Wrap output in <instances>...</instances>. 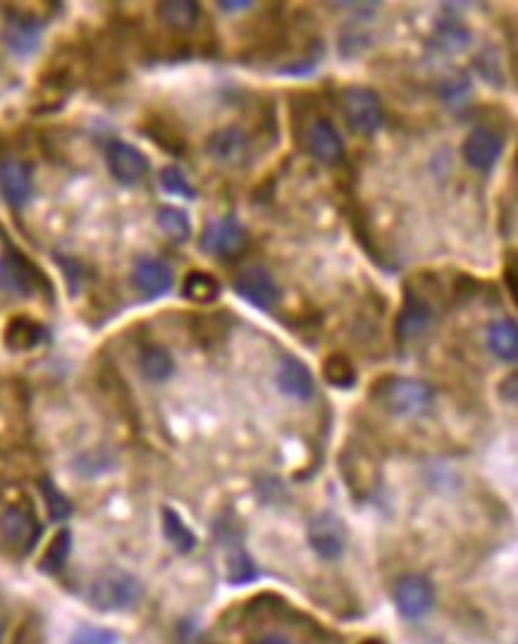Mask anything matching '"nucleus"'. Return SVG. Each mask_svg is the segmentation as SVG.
I'll return each mask as SVG.
<instances>
[{
    "label": "nucleus",
    "instance_id": "1",
    "mask_svg": "<svg viewBox=\"0 0 518 644\" xmlns=\"http://www.w3.org/2000/svg\"><path fill=\"white\" fill-rule=\"evenodd\" d=\"M143 585L137 576L120 568H108L91 580L86 601L100 613H122L139 607Z\"/></svg>",
    "mask_w": 518,
    "mask_h": 644
},
{
    "label": "nucleus",
    "instance_id": "2",
    "mask_svg": "<svg viewBox=\"0 0 518 644\" xmlns=\"http://www.w3.org/2000/svg\"><path fill=\"white\" fill-rule=\"evenodd\" d=\"M0 290L20 298H32L39 294L53 296L51 280L43 275V270L32 258H26L12 243H6L3 253H0Z\"/></svg>",
    "mask_w": 518,
    "mask_h": 644
},
{
    "label": "nucleus",
    "instance_id": "3",
    "mask_svg": "<svg viewBox=\"0 0 518 644\" xmlns=\"http://www.w3.org/2000/svg\"><path fill=\"white\" fill-rule=\"evenodd\" d=\"M370 394L376 396L380 404L399 415V418H413V415H421L433 404V390L423 380L413 378H385L376 386H373Z\"/></svg>",
    "mask_w": 518,
    "mask_h": 644
},
{
    "label": "nucleus",
    "instance_id": "4",
    "mask_svg": "<svg viewBox=\"0 0 518 644\" xmlns=\"http://www.w3.org/2000/svg\"><path fill=\"white\" fill-rule=\"evenodd\" d=\"M344 122L358 137H373L385 122V108L370 86H347L339 96Z\"/></svg>",
    "mask_w": 518,
    "mask_h": 644
},
{
    "label": "nucleus",
    "instance_id": "5",
    "mask_svg": "<svg viewBox=\"0 0 518 644\" xmlns=\"http://www.w3.org/2000/svg\"><path fill=\"white\" fill-rule=\"evenodd\" d=\"M198 247L213 258L229 261V258H237L249 249V232L237 215H225V218L206 225Z\"/></svg>",
    "mask_w": 518,
    "mask_h": 644
},
{
    "label": "nucleus",
    "instance_id": "6",
    "mask_svg": "<svg viewBox=\"0 0 518 644\" xmlns=\"http://www.w3.org/2000/svg\"><path fill=\"white\" fill-rule=\"evenodd\" d=\"M309 544L311 549L325 561H335L347 549L349 533L347 525L335 513H319L309 521Z\"/></svg>",
    "mask_w": 518,
    "mask_h": 644
},
{
    "label": "nucleus",
    "instance_id": "7",
    "mask_svg": "<svg viewBox=\"0 0 518 644\" xmlns=\"http://www.w3.org/2000/svg\"><path fill=\"white\" fill-rule=\"evenodd\" d=\"M235 292L258 310L276 308L282 298L280 284L272 277V272L261 265L241 270L235 280Z\"/></svg>",
    "mask_w": 518,
    "mask_h": 644
},
{
    "label": "nucleus",
    "instance_id": "8",
    "mask_svg": "<svg viewBox=\"0 0 518 644\" xmlns=\"http://www.w3.org/2000/svg\"><path fill=\"white\" fill-rule=\"evenodd\" d=\"M392 599L397 611L409 621H419L423 615L433 609V585H430L423 576H404L397 580Z\"/></svg>",
    "mask_w": 518,
    "mask_h": 644
},
{
    "label": "nucleus",
    "instance_id": "9",
    "mask_svg": "<svg viewBox=\"0 0 518 644\" xmlns=\"http://www.w3.org/2000/svg\"><path fill=\"white\" fill-rule=\"evenodd\" d=\"M433 306L428 304V298L421 296L411 286L404 290V301H401V308L397 313V323H395V335L399 341H411L416 337H421L425 329L433 325Z\"/></svg>",
    "mask_w": 518,
    "mask_h": 644
},
{
    "label": "nucleus",
    "instance_id": "10",
    "mask_svg": "<svg viewBox=\"0 0 518 644\" xmlns=\"http://www.w3.org/2000/svg\"><path fill=\"white\" fill-rule=\"evenodd\" d=\"M505 153V137L490 127H476L464 141V161L476 172H490Z\"/></svg>",
    "mask_w": 518,
    "mask_h": 644
},
{
    "label": "nucleus",
    "instance_id": "11",
    "mask_svg": "<svg viewBox=\"0 0 518 644\" xmlns=\"http://www.w3.org/2000/svg\"><path fill=\"white\" fill-rule=\"evenodd\" d=\"M106 163L110 175L120 184H137L149 172V157L127 141H110L106 149Z\"/></svg>",
    "mask_w": 518,
    "mask_h": 644
},
{
    "label": "nucleus",
    "instance_id": "12",
    "mask_svg": "<svg viewBox=\"0 0 518 644\" xmlns=\"http://www.w3.org/2000/svg\"><path fill=\"white\" fill-rule=\"evenodd\" d=\"M304 149L315 157V161L337 165L344 157V139L333 122L327 118H319L313 120L304 132Z\"/></svg>",
    "mask_w": 518,
    "mask_h": 644
},
{
    "label": "nucleus",
    "instance_id": "13",
    "mask_svg": "<svg viewBox=\"0 0 518 644\" xmlns=\"http://www.w3.org/2000/svg\"><path fill=\"white\" fill-rule=\"evenodd\" d=\"M206 151L218 165L237 167L249 161L251 143L241 127H223L208 139Z\"/></svg>",
    "mask_w": 518,
    "mask_h": 644
},
{
    "label": "nucleus",
    "instance_id": "14",
    "mask_svg": "<svg viewBox=\"0 0 518 644\" xmlns=\"http://www.w3.org/2000/svg\"><path fill=\"white\" fill-rule=\"evenodd\" d=\"M0 535L10 544V547L20 552H32L41 535V525L29 511L12 506L0 515Z\"/></svg>",
    "mask_w": 518,
    "mask_h": 644
},
{
    "label": "nucleus",
    "instance_id": "15",
    "mask_svg": "<svg viewBox=\"0 0 518 644\" xmlns=\"http://www.w3.org/2000/svg\"><path fill=\"white\" fill-rule=\"evenodd\" d=\"M48 341V329L32 315H14L3 329V343L12 353H29Z\"/></svg>",
    "mask_w": 518,
    "mask_h": 644
},
{
    "label": "nucleus",
    "instance_id": "16",
    "mask_svg": "<svg viewBox=\"0 0 518 644\" xmlns=\"http://www.w3.org/2000/svg\"><path fill=\"white\" fill-rule=\"evenodd\" d=\"M0 194L12 208H24L34 194V172L22 161L0 165Z\"/></svg>",
    "mask_w": 518,
    "mask_h": 644
},
{
    "label": "nucleus",
    "instance_id": "17",
    "mask_svg": "<svg viewBox=\"0 0 518 644\" xmlns=\"http://www.w3.org/2000/svg\"><path fill=\"white\" fill-rule=\"evenodd\" d=\"M172 282H175L172 270L163 261H155V258H143V261H139L132 270L134 290L147 301L161 298L163 294H168Z\"/></svg>",
    "mask_w": 518,
    "mask_h": 644
},
{
    "label": "nucleus",
    "instance_id": "18",
    "mask_svg": "<svg viewBox=\"0 0 518 644\" xmlns=\"http://www.w3.org/2000/svg\"><path fill=\"white\" fill-rule=\"evenodd\" d=\"M278 386L284 396L311 401L315 396V380L311 368L294 356H287L278 368Z\"/></svg>",
    "mask_w": 518,
    "mask_h": 644
},
{
    "label": "nucleus",
    "instance_id": "19",
    "mask_svg": "<svg viewBox=\"0 0 518 644\" xmlns=\"http://www.w3.org/2000/svg\"><path fill=\"white\" fill-rule=\"evenodd\" d=\"M41 29L43 24L34 14H12L3 34L6 46L18 55L34 53L41 43Z\"/></svg>",
    "mask_w": 518,
    "mask_h": 644
},
{
    "label": "nucleus",
    "instance_id": "20",
    "mask_svg": "<svg viewBox=\"0 0 518 644\" xmlns=\"http://www.w3.org/2000/svg\"><path fill=\"white\" fill-rule=\"evenodd\" d=\"M220 294H223V286L218 277L211 275V272L206 270H190L182 280V296L186 301H192V304H198V306L215 304V301L220 298Z\"/></svg>",
    "mask_w": 518,
    "mask_h": 644
},
{
    "label": "nucleus",
    "instance_id": "21",
    "mask_svg": "<svg viewBox=\"0 0 518 644\" xmlns=\"http://www.w3.org/2000/svg\"><path fill=\"white\" fill-rule=\"evenodd\" d=\"M487 347L490 351L501 358V361L514 363L518 356V329L511 318L495 320L487 327Z\"/></svg>",
    "mask_w": 518,
    "mask_h": 644
},
{
    "label": "nucleus",
    "instance_id": "22",
    "mask_svg": "<svg viewBox=\"0 0 518 644\" xmlns=\"http://www.w3.org/2000/svg\"><path fill=\"white\" fill-rule=\"evenodd\" d=\"M158 18L175 32H190L201 20V8L192 0H168V3H158Z\"/></svg>",
    "mask_w": 518,
    "mask_h": 644
},
{
    "label": "nucleus",
    "instance_id": "23",
    "mask_svg": "<svg viewBox=\"0 0 518 644\" xmlns=\"http://www.w3.org/2000/svg\"><path fill=\"white\" fill-rule=\"evenodd\" d=\"M139 370L149 382H165L172 378V372H175V361H172L168 349L149 347L139 356Z\"/></svg>",
    "mask_w": 518,
    "mask_h": 644
},
{
    "label": "nucleus",
    "instance_id": "24",
    "mask_svg": "<svg viewBox=\"0 0 518 644\" xmlns=\"http://www.w3.org/2000/svg\"><path fill=\"white\" fill-rule=\"evenodd\" d=\"M356 365L347 353H330L323 361V378L337 390H352L356 384Z\"/></svg>",
    "mask_w": 518,
    "mask_h": 644
},
{
    "label": "nucleus",
    "instance_id": "25",
    "mask_svg": "<svg viewBox=\"0 0 518 644\" xmlns=\"http://www.w3.org/2000/svg\"><path fill=\"white\" fill-rule=\"evenodd\" d=\"M161 519H163V533L172 547H175L180 554H190L196 547V537L190 530V525L182 521V515L175 509L165 506Z\"/></svg>",
    "mask_w": 518,
    "mask_h": 644
},
{
    "label": "nucleus",
    "instance_id": "26",
    "mask_svg": "<svg viewBox=\"0 0 518 644\" xmlns=\"http://www.w3.org/2000/svg\"><path fill=\"white\" fill-rule=\"evenodd\" d=\"M158 227H161V232L175 243H184L192 237L190 215L175 206H163L158 210Z\"/></svg>",
    "mask_w": 518,
    "mask_h": 644
},
{
    "label": "nucleus",
    "instance_id": "27",
    "mask_svg": "<svg viewBox=\"0 0 518 644\" xmlns=\"http://www.w3.org/2000/svg\"><path fill=\"white\" fill-rule=\"evenodd\" d=\"M69 549H72V533L67 527L57 530L55 537L48 544L46 554H43V558H41V564H39L41 570L61 572L63 566L67 564V558H69Z\"/></svg>",
    "mask_w": 518,
    "mask_h": 644
},
{
    "label": "nucleus",
    "instance_id": "28",
    "mask_svg": "<svg viewBox=\"0 0 518 644\" xmlns=\"http://www.w3.org/2000/svg\"><path fill=\"white\" fill-rule=\"evenodd\" d=\"M143 132H147L158 143V146H163L168 153H172V155H184L186 141L180 134V129H172L163 120H151L147 124V129H143Z\"/></svg>",
    "mask_w": 518,
    "mask_h": 644
},
{
    "label": "nucleus",
    "instance_id": "29",
    "mask_svg": "<svg viewBox=\"0 0 518 644\" xmlns=\"http://www.w3.org/2000/svg\"><path fill=\"white\" fill-rule=\"evenodd\" d=\"M41 494H43V499H46V506H48V513H51L53 521H65L67 515L72 513L69 499L61 490H57L51 478L41 480Z\"/></svg>",
    "mask_w": 518,
    "mask_h": 644
},
{
    "label": "nucleus",
    "instance_id": "30",
    "mask_svg": "<svg viewBox=\"0 0 518 644\" xmlns=\"http://www.w3.org/2000/svg\"><path fill=\"white\" fill-rule=\"evenodd\" d=\"M161 184H163V189L172 196H180V198H194L196 196L192 182L186 179L182 167H177V165H168L161 170Z\"/></svg>",
    "mask_w": 518,
    "mask_h": 644
},
{
    "label": "nucleus",
    "instance_id": "31",
    "mask_svg": "<svg viewBox=\"0 0 518 644\" xmlns=\"http://www.w3.org/2000/svg\"><path fill=\"white\" fill-rule=\"evenodd\" d=\"M118 635L108 627H94V625H82L69 637V644H118Z\"/></svg>",
    "mask_w": 518,
    "mask_h": 644
},
{
    "label": "nucleus",
    "instance_id": "32",
    "mask_svg": "<svg viewBox=\"0 0 518 644\" xmlns=\"http://www.w3.org/2000/svg\"><path fill=\"white\" fill-rule=\"evenodd\" d=\"M220 10H227V12H239V10H249L253 8L251 0H239V3H227V0H223V3H218Z\"/></svg>",
    "mask_w": 518,
    "mask_h": 644
},
{
    "label": "nucleus",
    "instance_id": "33",
    "mask_svg": "<svg viewBox=\"0 0 518 644\" xmlns=\"http://www.w3.org/2000/svg\"><path fill=\"white\" fill-rule=\"evenodd\" d=\"M253 644H294V642L287 640L284 635H266L261 640H256Z\"/></svg>",
    "mask_w": 518,
    "mask_h": 644
},
{
    "label": "nucleus",
    "instance_id": "34",
    "mask_svg": "<svg viewBox=\"0 0 518 644\" xmlns=\"http://www.w3.org/2000/svg\"><path fill=\"white\" fill-rule=\"evenodd\" d=\"M505 277H507V284H509V292L514 296V280H516V263L514 261L509 263V275H505Z\"/></svg>",
    "mask_w": 518,
    "mask_h": 644
},
{
    "label": "nucleus",
    "instance_id": "35",
    "mask_svg": "<svg viewBox=\"0 0 518 644\" xmlns=\"http://www.w3.org/2000/svg\"><path fill=\"white\" fill-rule=\"evenodd\" d=\"M364 644H385V642H380V640H366Z\"/></svg>",
    "mask_w": 518,
    "mask_h": 644
},
{
    "label": "nucleus",
    "instance_id": "36",
    "mask_svg": "<svg viewBox=\"0 0 518 644\" xmlns=\"http://www.w3.org/2000/svg\"><path fill=\"white\" fill-rule=\"evenodd\" d=\"M0 644H3V625H0Z\"/></svg>",
    "mask_w": 518,
    "mask_h": 644
}]
</instances>
